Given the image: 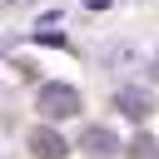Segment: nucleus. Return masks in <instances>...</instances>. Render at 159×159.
Segmentation results:
<instances>
[{
  "label": "nucleus",
  "instance_id": "obj_3",
  "mask_svg": "<svg viewBox=\"0 0 159 159\" xmlns=\"http://www.w3.org/2000/svg\"><path fill=\"white\" fill-rule=\"evenodd\" d=\"M80 149H84V154H94V159H114V154H119V134H109V129L89 124V129H80Z\"/></svg>",
  "mask_w": 159,
  "mask_h": 159
},
{
  "label": "nucleus",
  "instance_id": "obj_2",
  "mask_svg": "<svg viewBox=\"0 0 159 159\" xmlns=\"http://www.w3.org/2000/svg\"><path fill=\"white\" fill-rule=\"evenodd\" d=\"M114 104H119L124 119H149V114H154V94H149V89H134V84H124V89L114 94Z\"/></svg>",
  "mask_w": 159,
  "mask_h": 159
},
{
  "label": "nucleus",
  "instance_id": "obj_1",
  "mask_svg": "<svg viewBox=\"0 0 159 159\" xmlns=\"http://www.w3.org/2000/svg\"><path fill=\"white\" fill-rule=\"evenodd\" d=\"M35 104H40V119H75L80 114V89L55 80V84H40Z\"/></svg>",
  "mask_w": 159,
  "mask_h": 159
},
{
  "label": "nucleus",
  "instance_id": "obj_4",
  "mask_svg": "<svg viewBox=\"0 0 159 159\" xmlns=\"http://www.w3.org/2000/svg\"><path fill=\"white\" fill-rule=\"evenodd\" d=\"M30 149H35V154H45V159H60V154H65L60 134H50V129H35V134H30Z\"/></svg>",
  "mask_w": 159,
  "mask_h": 159
}]
</instances>
